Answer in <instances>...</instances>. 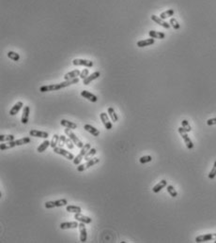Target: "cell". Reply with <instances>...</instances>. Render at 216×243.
<instances>
[{
	"mask_svg": "<svg viewBox=\"0 0 216 243\" xmlns=\"http://www.w3.org/2000/svg\"><path fill=\"white\" fill-rule=\"evenodd\" d=\"M91 149V145L90 144H86L84 147L81 149V150H80V152H79V154L74 159V163L75 164V165H79L80 164V162L82 161V160L85 158V156H86V154L87 153V151Z\"/></svg>",
	"mask_w": 216,
	"mask_h": 243,
	"instance_id": "7a4b0ae2",
	"label": "cell"
},
{
	"mask_svg": "<svg viewBox=\"0 0 216 243\" xmlns=\"http://www.w3.org/2000/svg\"><path fill=\"white\" fill-rule=\"evenodd\" d=\"M81 96L84 97L85 99L88 100V101L91 102V103H96V102L98 101V97L96 96V95H94V94H92V93H90V92L87 91V90H83V91H81Z\"/></svg>",
	"mask_w": 216,
	"mask_h": 243,
	"instance_id": "8fae6325",
	"label": "cell"
},
{
	"mask_svg": "<svg viewBox=\"0 0 216 243\" xmlns=\"http://www.w3.org/2000/svg\"><path fill=\"white\" fill-rule=\"evenodd\" d=\"M73 64L74 66H86L87 68H91L93 66V62L91 60L87 59H80V58H75L73 60Z\"/></svg>",
	"mask_w": 216,
	"mask_h": 243,
	"instance_id": "ba28073f",
	"label": "cell"
},
{
	"mask_svg": "<svg viewBox=\"0 0 216 243\" xmlns=\"http://www.w3.org/2000/svg\"><path fill=\"white\" fill-rule=\"evenodd\" d=\"M207 125L208 126H212V125H216V117L214 118H210L207 120Z\"/></svg>",
	"mask_w": 216,
	"mask_h": 243,
	"instance_id": "b9f144b4",
	"label": "cell"
},
{
	"mask_svg": "<svg viewBox=\"0 0 216 243\" xmlns=\"http://www.w3.org/2000/svg\"><path fill=\"white\" fill-rule=\"evenodd\" d=\"M64 132H65V134H66L67 136H69V138H70L71 140H73V142L74 143V145H76L77 148L82 149L84 145H85L82 143V141H81L73 132L70 131V129H69V128L65 129V130H64Z\"/></svg>",
	"mask_w": 216,
	"mask_h": 243,
	"instance_id": "277c9868",
	"label": "cell"
},
{
	"mask_svg": "<svg viewBox=\"0 0 216 243\" xmlns=\"http://www.w3.org/2000/svg\"><path fill=\"white\" fill-rule=\"evenodd\" d=\"M79 226V224L77 222H69V223H62L60 224L59 227L61 229H73L77 228Z\"/></svg>",
	"mask_w": 216,
	"mask_h": 243,
	"instance_id": "ac0fdd59",
	"label": "cell"
},
{
	"mask_svg": "<svg viewBox=\"0 0 216 243\" xmlns=\"http://www.w3.org/2000/svg\"><path fill=\"white\" fill-rule=\"evenodd\" d=\"M214 242H215V243H216V239H215V241H214Z\"/></svg>",
	"mask_w": 216,
	"mask_h": 243,
	"instance_id": "ee69618b",
	"label": "cell"
},
{
	"mask_svg": "<svg viewBox=\"0 0 216 243\" xmlns=\"http://www.w3.org/2000/svg\"><path fill=\"white\" fill-rule=\"evenodd\" d=\"M181 125H182L183 129H184V130H185L187 132H191V131H192V128H191V126H190L189 122H188V121H187L186 119H184V120H182V121H181Z\"/></svg>",
	"mask_w": 216,
	"mask_h": 243,
	"instance_id": "74e56055",
	"label": "cell"
},
{
	"mask_svg": "<svg viewBox=\"0 0 216 243\" xmlns=\"http://www.w3.org/2000/svg\"><path fill=\"white\" fill-rule=\"evenodd\" d=\"M215 177H216V161L214 162L213 167H212V169H211V171H210V174H209V178H210V179H213Z\"/></svg>",
	"mask_w": 216,
	"mask_h": 243,
	"instance_id": "f35d334b",
	"label": "cell"
},
{
	"mask_svg": "<svg viewBox=\"0 0 216 243\" xmlns=\"http://www.w3.org/2000/svg\"><path fill=\"white\" fill-rule=\"evenodd\" d=\"M88 74H89V70H88L87 69H83V70L81 71L80 78H82V79L84 80L85 78H87V77L88 76Z\"/></svg>",
	"mask_w": 216,
	"mask_h": 243,
	"instance_id": "60d3db41",
	"label": "cell"
},
{
	"mask_svg": "<svg viewBox=\"0 0 216 243\" xmlns=\"http://www.w3.org/2000/svg\"><path fill=\"white\" fill-rule=\"evenodd\" d=\"M66 210L69 212H71V213H81L82 208L80 207H77V206H67Z\"/></svg>",
	"mask_w": 216,
	"mask_h": 243,
	"instance_id": "f1b7e54d",
	"label": "cell"
},
{
	"mask_svg": "<svg viewBox=\"0 0 216 243\" xmlns=\"http://www.w3.org/2000/svg\"><path fill=\"white\" fill-rule=\"evenodd\" d=\"M100 76H101V72H100V71H95V72H93L91 75H88L87 78H85V79L83 80V84L86 85V86H87V85L90 84L93 80L99 78Z\"/></svg>",
	"mask_w": 216,
	"mask_h": 243,
	"instance_id": "e0dca14e",
	"label": "cell"
},
{
	"mask_svg": "<svg viewBox=\"0 0 216 243\" xmlns=\"http://www.w3.org/2000/svg\"><path fill=\"white\" fill-rule=\"evenodd\" d=\"M80 81V79L74 78V79H70V80H66L65 82H62L60 84H54V85H48V86H42L40 87V92H49V91H56V90H59L61 88L67 87L69 86L74 85V84H78Z\"/></svg>",
	"mask_w": 216,
	"mask_h": 243,
	"instance_id": "6da1fadb",
	"label": "cell"
},
{
	"mask_svg": "<svg viewBox=\"0 0 216 243\" xmlns=\"http://www.w3.org/2000/svg\"><path fill=\"white\" fill-rule=\"evenodd\" d=\"M8 57L11 58V59L13 60V61H18V60L20 59L19 54H17V53H15V52H12V51H10V52L8 53Z\"/></svg>",
	"mask_w": 216,
	"mask_h": 243,
	"instance_id": "d6a6232c",
	"label": "cell"
},
{
	"mask_svg": "<svg viewBox=\"0 0 216 243\" xmlns=\"http://www.w3.org/2000/svg\"><path fill=\"white\" fill-rule=\"evenodd\" d=\"M149 35L150 38H153V39H159V40H163L164 39L165 37V34L163 33V32H158V31H154V30H150L149 32Z\"/></svg>",
	"mask_w": 216,
	"mask_h": 243,
	"instance_id": "484cf974",
	"label": "cell"
},
{
	"mask_svg": "<svg viewBox=\"0 0 216 243\" xmlns=\"http://www.w3.org/2000/svg\"><path fill=\"white\" fill-rule=\"evenodd\" d=\"M80 73H81V71L79 69H74L73 71H70V72H68V73H66L64 76V79L65 80H70V79L77 78V76H80Z\"/></svg>",
	"mask_w": 216,
	"mask_h": 243,
	"instance_id": "ffe728a7",
	"label": "cell"
},
{
	"mask_svg": "<svg viewBox=\"0 0 216 243\" xmlns=\"http://www.w3.org/2000/svg\"><path fill=\"white\" fill-rule=\"evenodd\" d=\"M100 117H101V120L103 121V123H104V125L106 130H111L113 128V124H112L111 121L109 120V117L106 115V113H101L100 114Z\"/></svg>",
	"mask_w": 216,
	"mask_h": 243,
	"instance_id": "9c48e42d",
	"label": "cell"
},
{
	"mask_svg": "<svg viewBox=\"0 0 216 243\" xmlns=\"http://www.w3.org/2000/svg\"><path fill=\"white\" fill-rule=\"evenodd\" d=\"M65 145H67V148H68L69 149H70V150L74 149V143L73 142V140H71L70 138H67Z\"/></svg>",
	"mask_w": 216,
	"mask_h": 243,
	"instance_id": "ab89813d",
	"label": "cell"
},
{
	"mask_svg": "<svg viewBox=\"0 0 216 243\" xmlns=\"http://www.w3.org/2000/svg\"><path fill=\"white\" fill-rule=\"evenodd\" d=\"M166 186H167V181H166L165 179H163V180H161L158 184H156V185L153 187L152 191H153L154 193H158L162 189H163V188L166 187Z\"/></svg>",
	"mask_w": 216,
	"mask_h": 243,
	"instance_id": "cb8c5ba5",
	"label": "cell"
},
{
	"mask_svg": "<svg viewBox=\"0 0 216 243\" xmlns=\"http://www.w3.org/2000/svg\"><path fill=\"white\" fill-rule=\"evenodd\" d=\"M74 219L76 221L80 222V223H84V224H87L92 223V219L91 218H89L87 216H85V215H83L81 213H75Z\"/></svg>",
	"mask_w": 216,
	"mask_h": 243,
	"instance_id": "7c38bea8",
	"label": "cell"
},
{
	"mask_svg": "<svg viewBox=\"0 0 216 243\" xmlns=\"http://www.w3.org/2000/svg\"><path fill=\"white\" fill-rule=\"evenodd\" d=\"M174 13H175V11H174V10H166V11H163V12H162L161 13V15H160V17L163 19V20H164V19H166V18H168V17H170V16H173L174 15Z\"/></svg>",
	"mask_w": 216,
	"mask_h": 243,
	"instance_id": "1f68e13d",
	"label": "cell"
},
{
	"mask_svg": "<svg viewBox=\"0 0 216 243\" xmlns=\"http://www.w3.org/2000/svg\"><path fill=\"white\" fill-rule=\"evenodd\" d=\"M60 124H61V126H63L65 128H69L70 130H74V129L77 128L76 123L71 122V121H69V120H66V119H61Z\"/></svg>",
	"mask_w": 216,
	"mask_h": 243,
	"instance_id": "7402d4cb",
	"label": "cell"
},
{
	"mask_svg": "<svg viewBox=\"0 0 216 243\" xmlns=\"http://www.w3.org/2000/svg\"><path fill=\"white\" fill-rule=\"evenodd\" d=\"M166 190H167V191H168V193L170 194V196H172L174 198L178 196V192H177L176 189L172 185H167L166 186Z\"/></svg>",
	"mask_w": 216,
	"mask_h": 243,
	"instance_id": "4dcf8cb0",
	"label": "cell"
},
{
	"mask_svg": "<svg viewBox=\"0 0 216 243\" xmlns=\"http://www.w3.org/2000/svg\"><path fill=\"white\" fill-rule=\"evenodd\" d=\"M66 140H67V137H66L65 135H60V136H59V144H60L61 145H63L66 144Z\"/></svg>",
	"mask_w": 216,
	"mask_h": 243,
	"instance_id": "7bdbcfd3",
	"label": "cell"
},
{
	"mask_svg": "<svg viewBox=\"0 0 216 243\" xmlns=\"http://www.w3.org/2000/svg\"><path fill=\"white\" fill-rule=\"evenodd\" d=\"M84 129H85L87 132H88L89 133H91V134H92L93 136H95V137H97V136L100 135V131H99L98 129H96L95 127L89 125V124H86V125L84 126Z\"/></svg>",
	"mask_w": 216,
	"mask_h": 243,
	"instance_id": "d6986e66",
	"label": "cell"
},
{
	"mask_svg": "<svg viewBox=\"0 0 216 243\" xmlns=\"http://www.w3.org/2000/svg\"><path fill=\"white\" fill-rule=\"evenodd\" d=\"M178 131H179L180 134L181 135V137H182V139H183V141H184V143L186 145L187 149H194V144H193V142H192V140L190 139V137L188 136L187 132L183 129V127H180L178 129Z\"/></svg>",
	"mask_w": 216,
	"mask_h": 243,
	"instance_id": "3957f363",
	"label": "cell"
},
{
	"mask_svg": "<svg viewBox=\"0 0 216 243\" xmlns=\"http://www.w3.org/2000/svg\"><path fill=\"white\" fill-rule=\"evenodd\" d=\"M53 149H54V152H55V153L59 154V155H61V156H64V157H65L66 159H68V160H73V161H74V159L75 158L73 153L67 151L66 149H62V148H57V147H56V148H54Z\"/></svg>",
	"mask_w": 216,
	"mask_h": 243,
	"instance_id": "52a82bcc",
	"label": "cell"
},
{
	"mask_svg": "<svg viewBox=\"0 0 216 243\" xmlns=\"http://www.w3.org/2000/svg\"><path fill=\"white\" fill-rule=\"evenodd\" d=\"M15 140V136L12 134H1L0 135V142L4 143V142H11Z\"/></svg>",
	"mask_w": 216,
	"mask_h": 243,
	"instance_id": "4316f807",
	"label": "cell"
},
{
	"mask_svg": "<svg viewBox=\"0 0 216 243\" xmlns=\"http://www.w3.org/2000/svg\"><path fill=\"white\" fill-rule=\"evenodd\" d=\"M99 161H100V159H99V158H91V159L88 160L85 164H79V165L77 166V171H78V172H84L85 170L90 168L91 166H93V165H95V164L99 163Z\"/></svg>",
	"mask_w": 216,
	"mask_h": 243,
	"instance_id": "5b68a950",
	"label": "cell"
},
{
	"mask_svg": "<svg viewBox=\"0 0 216 243\" xmlns=\"http://www.w3.org/2000/svg\"><path fill=\"white\" fill-rule=\"evenodd\" d=\"M23 107V103L22 102L16 103L13 105V107L11 109L10 115H17V114L19 113V111H20Z\"/></svg>",
	"mask_w": 216,
	"mask_h": 243,
	"instance_id": "44dd1931",
	"label": "cell"
},
{
	"mask_svg": "<svg viewBox=\"0 0 216 243\" xmlns=\"http://www.w3.org/2000/svg\"><path fill=\"white\" fill-rule=\"evenodd\" d=\"M29 135L30 136H33V137H38V138H44V139H47L49 137V133L46 132H40V131H38V130H31L29 132Z\"/></svg>",
	"mask_w": 216,
	"mask_h": 243,
	"instance_id": "4fadbf2b",
	"label": "cell"
},
{
	"mask_svg": "<svg viewBox=\"0 0 216 243\" xmlns=\"http://www.w3.org/2000/svg\"><path fill=\"white\" fill-rule=\"evenodd\" d=\"M96 153H97V150H96V149H90L88 151H87V153L86 154V156H85V160H87V161H88V160H90Z\"/></svg>",
	"mask_w": 216,
	"mask_h": 243,
	"instance_id": "d590c367",
	"label": "cell"
},
{
	"mask_svg": "<svg viewBox=\"0 0 216 243\" xmlns=\"http://www.w3.org/2000/svg\"><path fill=\"white\" fill-rule=\"evenodd\" d=\"M68 201L67 199L63 198V199H59V200H56V201H48L44 204V207L46 208H53V207H64L67 206Z\"/></svg>",
	"mask_w": 216,
	"mask_h": 243,
	"instance_id": "8992f818",
	"label": "cell"
},
{
	"mask_svg": "<svg viewBox=\"0 0 216 243\" xmlns=\"http://www.w3.org/2000/svg\"><path fill=\"white\" fill-rule=\"evenodd\" d=\"M154 43V39L153 38H150V39H147V40H139L137 41L136 45L140 48L142 47H146V46H150L151 44Z\"/></svg>",
	"mask_w": 216,
	"mask_h": 243,
	"instance_id": "603a6c76",
	"label": "cell"
},
{
	"mask_svg": "<svg viewBox=\"0 0 216 243\" xmlns=\"http://www.w3.org/2000/svg\"><path fill=\"white\" fill-rule=\"evenodd\" d=\"M169 23H170V26H171V27H172L174 29H176V30L180 29V23H178V21H177L175 18H171V19H170V22H169Z\"/></svg>",
	"mask_w": 216,
	"mask_h": 243,
	"instance_id": "8d00e7d4",
	"label": "cell"
},
{
	"mask_svg": "<svg viewBox=\"0 0 216 243\" xmlns=\"http://www.w3.org/2000/svg\"><path fill=\"white\" fill-rule=\"evenodd\" d=\"M29 113H30V108L29 106H25L23 110V115L21 118V122L23 124H28V119H29Z\"/></svg>",
	"mask_w": 216,
	"mask_h": 243,
	"instance_id": "2e32d148",
	"label": "cell"
},
{
	"mask_svg": "<svg viewBox=\"0 0 216 243\" xmlns=\"http://www.w3.org/2000/svg\"><path fill=\"white\" fill-rule=\"evenodd\" d=\"M30 138L29 137H23L22 139H19V140H14V144H15V147H19V145H26V144H29L30 143Z\"/></svg>",
	"mask_w": 216,
	"mask_h": 243,
	"instance_id": "83f0119b",
	"label": "cell"
},
{
	"mask_svg": "<svg viewBox=\"0 0 216 243\" xmlns=\"http://www.w3.org/2000/svg\"><path fill=\"white\" fill-rule=\"evenodd\" d=\"M212 239H216V234H205V235H201L196 237L197 242H205V241H210Z\"/></svg>",
	"mask_w": 216,
	"mask_h": 243,
	"instance_id": "30bf717a",
	"label": "cell"
},
{
	"mask_svg": "<svg viewBox=\"0 0 216 243\" xmlns=\"http://www.w3.org/2000/svg\"><path fill=\"white\" fill-rule=\"evenodd\" d=\"M151 20L154 21L156 23H158V25H160L161 27L166 28V29H168V28L170 27V23L164 22L161 17H158V16H156V15H151Z\"/></svg>",
	"mask_w": 216,
	"mask_h": 243,
	"instance_id": "9a60e30c",
	"label": "cell"
},
{
	"mask_svg": "<svg viewBox=\"0 0 216 243\" xmlns=\"http://www.w3.org/2000/svg\"><path fill=\"white\" fill-rule=\"evenodd\" d=\"M107 111H108V115H109L110 118L112 119V121H114V122H116V121L118 120V116H117V115L116 114L114 108H113V107H109Z\"/></svg>",
	"mask_w": 216,
	"mask_h": 243,
	"instance_id": "f546056e",
	"label": "cell"
},
{
	"mask_svg": "<svg viewBox=\"0 0 216 243\" xmlns=\"http://www.w3.org/2000/svg\"><path fill=\"white\" fill-rule=\"evenodd\" d=\"M78 228H79V232H80V241L81 242H86L87 238V232L85 224L84 223L79 224Z\"/></svg>",
	"mask_w": 216,
	"mask_h": 243,
	"instance_id": "5bb4252c",
	"label": "cell"
},
{
	"mask_svg": "<svg viewBox=\"0 0 216 243\" xmlns=\"http://www.w3.org/2000/svg\"><path fill=\"white\" fill-rule=\"evenodd\" d=\"M50 145H51V142H50V141H48V140L43 141V142L39 145V147H38L37 151H38L39 153H41V152L45 151V150L48 149V147H50Z\"/></svg>",
	"mask_w": 216,
	"mask_h": 243,
	"instance_id": "d4e9b609",
	"label": "cell"
},
{
	"mask_svg": "<svg viewBox=\"0 0 216 243\" xmlns=\"http://www.w3.org/2000/svg\"><path fill=\"white\" fill-rule=\"evenodd\" d=\"M152 161V157L150 156V155H147V156H143L139 159V162L142 163V164H145V163H148V162H150Z\"/></svg>",
	"mask_w": 216,
	"mask_h": 243,
	"instance_id": "e575fe53",
	"label": "cell"
},
{
	"mask_svg": "<svg viewBox=\"0 0 216 243\" xmlns=\"http://www.w3.org/2000/svg\"><path fill=\"white\" fill-rule=\"evenodd\" d=\"M59 142V135L58 134H54L53 138H52V141H51V145H50V147L52 149L56 148L57 147V145L58 144Z\"/></svg>",
	"mask_w": 216,
	"mask_h": 243,
	"instance_id": "836d02e7",
	"label": "cell"
}]
</instances>
